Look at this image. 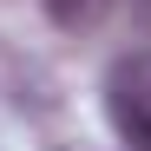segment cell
Listing matches in <instances>:
<instances>
[{
	"label": "cell",
	"instance_id": "2",
	"mask_svg": "<svg viewBox=\"0 0 151 151\" xmlns=\"http://www.w3.org/2000/svg\"><path fill=\"white\" fill-rule=\"evenodd\" d=\"M105 13H112V0H46V20L59 33H92Z\"/></svg>",
	"mask_w": 151,
	"mask_h": 151
},
{
	"label": "cell",
	"instance_id": "1",
	"mask_svg": "<svg viewBox=\"0 0 151 151\" xmlns=\"http://www.w3.org/2000/svg\"><path fill=\"white\" fill-rule=\"evenodd\" d=\"M105 112H112V132L132 151H151V79L145 72H118L105 92Z\"/></svg>",
	"mask_w": 151,
	"mask_h": 151
}]
</instances>
